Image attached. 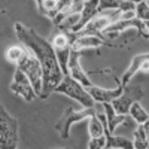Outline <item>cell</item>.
Instances as JSON below:
<instances>
[{
  "label": "cell",
  "instance_id": "obj_15",
  "mask_svg": "<svg viewBox=\"0 0 149 149\" xmlns=\"http://www.w3.org/2000/svg\"><path fill=\"white\" fill-rule=\"evenodd\" d=\"M103 106H104V113H106V118H107V128H109L110 133H113L116 130V127H119L121 124L128 122V116L118 113L113 109V106H112V103H103Z\"/></svg>",
  "mask_w": 149,
  "mask_h": 149
},
{
  "label": "cell",
  "instance_id": "obj_11",
  "mask_svg": "<svg viewBox=\"0 0 149 149\" xmlns=\"http://www.w3.org/2000/svg\"><path fill=\"white\" fill-rule=\"evenodd\" d=\"M84 51H78V49H72L70 52V58H69V74L79 81L84 86H91L93 82L88 76V73H86L84 69H82V64H81V55H82Z\"/></svg>",
  "mask_w": 149,
  "mask_h": 149
},
{
  "label": "cell",
  "instance_id": "obj_13",
  "mask_svg": "<svg viewBox=\"0 0 149 149\" xmlns=\"http://www.w3.org/2000/svg\"><path fill=\"white\" fill-rule=\"evenodd\" d=\"M102 45L112 46L109 40H104V39H102V37H98V36H91V34L81 36V34L76 33V39H74V42H73V48L72 49L85 51V49H97L98 46H102Z\"/></svg>",
  "mask_w": 149,
  "mask_h": 149
},
{
  "label": "cell",
  "instance_id": "obj_27",
  "mask_svg": "<svg viewBox=\"0 0 149 149\" xmlns=\"http://www.w3.org/2000/svg\"><path fill=\"white\" fill-rule=\"evenodd\" d=\"M145 24H146V27H148V31H149V19H148V21H145Z\"/></svg>",
  "mask_w": 149,
  "mask_h": 149
},
{
  "label": "cell",
  "instance_id": "obj_6",
  "mask_svg": "<svg viewBox=\"0 0 149 149\" xmlns=\"http://www.w3.org/2000/svg\"><path fill=\"white\" fill-rule=\"evenodd\" d=\"M127 29H136L139 33V36L145 37V39H149V31H148V27L143 19H140L139 17H134V18H128V19H124V18H119L116 21H113L110 26L103 31L104 37H115L118 36L121 31H125Z\"/></svg>",
  "mask_w": 149,
  "mask_h": 149
},
{
  "label": "cell",
  "instance_id": "obj_1",
  "mask_svg": "<svg viewBox=\"0 0 149 149\" xmlns=\"http://www.w3.org/2000/svg\"><path fill=\"white\" fill-rule=\"evenodd\" d=\"M14 29L18 40L22 45H26V48L30 49V52H33L37 57V60L40 61L43 69V86L40 98H48L52 93H55V88L66 76L60 66L55 49L51 42H48L45 37L39 36L33 29L26 27L21 22H15Z\"/></svg>",
  "mask_w": 149,
  "mask_h": 149
},
{
  "label": "cell",
  "instance_id": "obj_20",
  "mask_svg": "<svg viewBox=\"0 0 149 149\" xmlns=\"http://www.w3.org/2000/svg\"><path fill=\"white\" fill-rule=\"evenodd\" d=\"M88 131L91 137H98V136L104 134V125L97 113H94L93 116L88 118Z\"/></svg>",
  "mask_w": 149,
  "mask_h": 149
},
{
  "label": "cell",
  "instance_id": "obj_5",
  "mask_svg": "<svg viewBox=\"0 0 149 149\" xmlns=\"http://www.w3.org/2000/svg\"><path fill=\"white\" fill-rule=\"evenodd\" d=\"M17 67H18L19 70H22V72L29 76V79L31 81V84H33V86H34L37 95L40 97V94H42V86H43V69H42L40 61L37 60V57H36L33 52H29V54L18 63Z\"/></svg>",
  "mask_w": 149,
  "mask_h": 149
},
{
  "label": "cell",
  "instance_id": "obj_22",
  "mask_svg": "<svg viewBox=\"0 0 149 149\" xmlns=\"http://www.w3.org/2000/svg\"><path fill=\"white\" fill-rule=\"evenodd\" d=\"M136 15H137L140 19H143V21L149 19V5H148L146 0L136 5Z\"/></svg>",
  "mask_w": 149,
  "mask_h": 149
},
{
  "label": "cell",
  "instance_id": "obj_7",
  "mask_svg": "<svg viewBox=\"0 0 149 149\" xmlns=\"http://www.w3.org/2000/svg\"><path fill=\"white\" fill-rule=\"evenodd\" d=\"M9 90L15 95H19L21 98H24L26 102H33L36 97H39L36 90H34L33 84H31V81L29 79V76L22 70H19L18 67L15 69L14 79L9 84Z\"/></svg>",
  "mask_w": 149,
  "mask_h": 149
},
{
  "label": "cell",
  "instance_id": "obj_21",
  "mask_svg": "<svg viewBox=\"0 0 149 149\" xmlns=\"http://www.w3.org/2000/svg\"><path fill=\"white\" fill-rule=\"evenodd\" d=\"M133 145L136 149H148V137H146V131L143 124H139V127L134 130V140Z\"/></svg>",
  "mask_w": 149,
  "mask_h": 149
},
{
  "label": "cell",
  "instance_id": "obj_14",
  "mask_svg": "<svg viewBox=\"0 0 149 149\" xmlns=\"http://www.w3.org/2000/svg\"><path fill=\"white\" fill-rule=\"evenodd\" d=\"M98 2H100V0H85L84 9H82V12H81V19H79L78 26L74 27L73 31L82 30L94 17H97L98 14H100V12H98Z\"/></svg>",
  "mask_w": 149,
  "mask_h": 149
},
{
  "label": "cell",
  "instance_id": "obj_3",
  "mask_svg": "<svg viewBox=\"0 0 149 149\" xmlns=\"http://www.w3.org/2000/svg\"><path fill=\"white\" fill-rule=\"evenodd\" d=\"M19 143L18 121L0 106V149H17Z\"/></svg>",
  "mask_w": 149,
  "mask_h": 149
},
{
  "label": "cell",
  "instance_id": "obj_24",
  "mask_svg": "<svg viewBox=\"0 0 149 149\" xmlns=\"http://www.w3.org/2000/svg\"><path fill=\"white\" fill-rule=\"evenodd\" d=\"M36 5H37V10H39V14L43 15V14H45V9H43V0H36Z\"/></svg>",
  "mask_w": 149,
  "mask_h": 149
},
{
  "label": "cell",
  "instance_id": "obj_8",
  "mask_svg": "<svg viewBox=\"0 0 149 149\" xmlns=\"http://www.w3.org/2000/svg\"><path fill=\"white\" fill-rule=\"evenodd\" d=\"M143 95H145V93H143L140 85H127L125 88H124L122 94L112 102V106H113V109L118 113L128 115L131 104L134 102H140L143 98Z\"/></svg>",
  "mask_w": 149,
  "mask_h": 149
},
{
  "label": "cell",
  "instance_id": "obj_25",
  "mask_svg": "<svg viewBox=\"0 0 149 149\" xmlns=\"http://www.w3.org/2000/svg\"><path fill=\"white\" fill-rule=\"evenodd\" d=\"M143 127H145V131H146V137H148V146H149V119L143 124Z\"/></svg>",
  "mask_w": 149,
  "mask_h": 149
},
{
  "label": "cell",
  "instance_id": "obj_4",
  "mask_svg": "<svg viewBox=\"0 0 149 149\" xmlns=\"http://www.w3.org/2000/svg\"><path fill=\"white\" fill-rule=\"evenodd\" d=\"M94 113H97L95 107H82L81 110H74L73 106H69L64 110V113L61 115V118L58 119V122L55 124V130L58 131L61 139L67 140L69 136H70V127L73 125V124L90 118Z\"/></svg>",
  "mask_w": 149,
  "mask_h": 149
},
{
  "label": "cell",
  "instance_id": "obj_12",
  "mask_svg": "<svg viewBox=\"0 0 149 149\" xmlns=\"http://www.w3.org/2000/svg\"><path fill=\"white\" fill-rule=\"evenodd\" d=\"M124 88H125V86L121 84V79H116V88H113V90L91 85V86H88V91L95 100V103H112L115 98H118L122 94Z\"/></svg>",
  "mask_w": 149,
  "mask_h": 149
},
{
  "label": "cell",
  "instance_id": "obj_9",
  "mask_svg": "<svg viewBox=\"0 0 149 149\" xmlns=\"http://www.w3.org/2000/svg\"><path fill=\"white\" fill-rule=\"evenodd\" d=\"M51 43L55 49V54L58 57V61H60L61 69H63V73L69 74V58H70L72 48H73V42L70 39L69 33L60 30V33H57L52 37Z\"/></svg>",
  "mask_w": 149,
  "mask_h": 149
},
{
  "label": "cell",
  "instance_id": "obj_19",
  "mask_svg": "<svg viewBox=\"0 0 149 149\" xmlns=\"http://www.w3.org/2000/svg\"><path fill=\"white\" fill-rule=\"evenodd\" d=\"M130 116L137 122V124H145L149 119V113L145 110V107L140 104V102H134L130 107Z\"/></svg>",
  "mask_w": 149,
  "mask_h": 149
},
{
  "label": "cell",
  "instance_id": "obj_16",
  "mask_svg": "<svg viewBox=\"0 0 149 149\" xmlns=\"http://www.w3.org/2000/svg\"><path fill=\"white\" fill-rule=\"evenodd\" d=\"M106 9H113V10H134L136 3L128 2V0H100L98 2V12H104Z\"/></svg>",
  "mask_w": 149,
  "mask_h": 149
},
{
  "label": "cell",
  "instance_id": "obj_18",
  "mask_svg": "<svg viewBox=\"0 0 149 149\" xmlns=\"http://www.w3.org/2000/svg\"><path fill=\"white\" fill-rule=\"evenodd\" d=\"M29 52L26 51V48H22L19 45H12L6 49V52H5V57H6V61H9V63L12 64H15L18 66L19 61L26 57Z\"/></svg>",
  "mask_w": 149,
  "mask_h": 149
},
{
  "label": "cell",
  "instance_id": "obj_23",
  "mask_svg": "<svg viewBox=\"0 0 149 149\" xmlns=\"http://www.w3.org/2000/svg\"><path fill=\"white\" fill-rule=\"evenodd\" d=\"M90 149H104L106 148V136H98V137H91L88 142Z\"/></svg>",
  "mask_w": 149,
  "mask_h": 149
},
{
  "label": "cell",
  "instance_id": "obj_10",
  "mask_svg": "<svg viewBox=\"0 0 149 149\" xmlns=\"http://www.w3.org/2000/svg\"><path fill=\"white\" fill-rule=\"evenodd\" d=\"M113 21H116V18H112V17H109V15H104L103 12H100V14H98L97 17H94L82 30H79V31H76V33L81 34V36H85V34L98 36V37H102V39L107 40L106 37H104V34H103V31H104Z\"/></svg>",
  "mask_w": 149,
  "mask_h": 149
},
{
  "label": "cell",
  "instance_id": "obj_2",
  "mask_svg": "<svg viewBox=\"0 0 149 149\" xmlns=\"http://www.w3.org/2000/svg\"><path fill=\"white\" fill-rule=\"evenodd\" d=\"M55 93L64 94V95L73 98L74 102L81 103L82 107H94V104H95V100L90 94L88 88L84 86L79 81H76L72 74H66L63 78L61 84L55 88Z\"/></svg>",
  "mask_w": 149,
  "mask_h": 149
},
{
  "label": "cell",
  "instance_id": "obj_26",
  "mask_svg": "<svg viewBox=\"0 0 149 149\" xmlns=\"http://www.w3.org/2000/svg\"><path fill=\"white\" fill-rule=\"evenodd\" d=\"M128 2H133V3L137 5V3H140V2H145V0H128Z\"/></svg>",
  "mask_w": 149,
  "mask_h": 149
},
{
  "label": "cell",
  "instance_id": "obj_17",
  "mask_svg": "<svg viewBox=\"0 0 149 149\" xmlns=\"http://www.w3.org/2000/svg\"><path fill=\"white\" fill-rule=\"evenodd\" d=\"M146 57H148V52H146V54H139V55H136V57L131 60L130 67H128L125 72H124L122 78H121V84H122L124 86H127L128 82L131 81V78H133L137 72H140V66H142L143 60H145Z\"/></svg>",
  "mask_w": 149,
  "mask_h": 149
}]
</instances>
